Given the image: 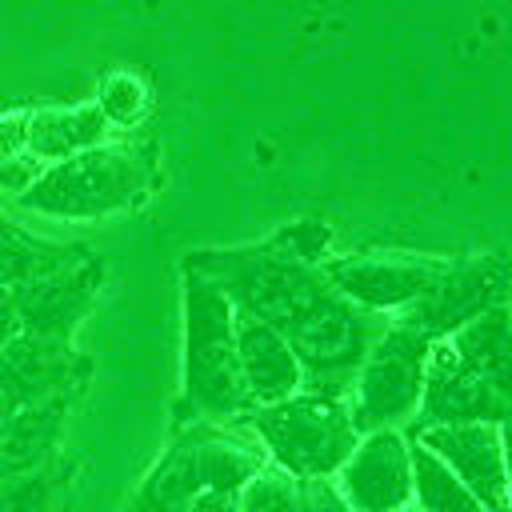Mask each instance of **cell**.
I'll return each mask as SVG.
<instances>
[{"label":"cell","mask_w":512,"mask_h":512,"mask_svg":"<svg viewBox=\"0 0 512 512\" xmlns=\"http://www.w3.org/2000/svg\"><path fill=\"white\" fill-rule=\"evenodd\" d=\"M208 276L232 308L276 328L304 372V392L348 396L360 360L388 328V316H372L344 300L320 272L284 252L272 236L232 248H196L180 260Z\"/></svg>","instance_id":"1"},{"label":"cell","mask_w":512,"mask_h":512,"mask_svg":"<svg viewBox=\"0 0 512 512\" xmlns=\"http://www.w3.org/2000/svg\"><path fill=\"white\" fill-rule=\"evenodd\" d=\"M232 300L200 272L180 264V392L172 404V432L188 424H248L256 412L232 336Z\"/></svg>","instance_id":"2"},{"label":"cell","mask_w":512,"mask_h":512,"mask_svg":"<svg viewBox=\"0 0 512 512\" xmlns=\"http://www.w3.org/2000/svg\"><path fill=\"white\" fill-rule=\"evenodd\" d=\"M160 184L156 140H104L72 160L40 168L16 196L20 208L52 220H108L140 208Z\"/></svg>","instance_id":"3"},{"label":"cell","mask_w":512,"mask_h":512,"mask_svg":"<svg viewBox=\"0 0 512 512\" xmlns=\"http://www.w3.org/2000/svg\"><path fill=\"white\" fill-rule=\"evenodd\" d=\"M268 464L256 436L220 424H188L144 472L124 512H180L204 496H236L248 476Z\"/></svg>","instance_id":"4"},{"label":"cell","mask_w":512,"mask_h":512,"mask_svg":"<svg viewBox=\"0 0 512 512\" xmlns=\"http://www.w3.org/2000/svg\"><path fill=\"white\" fill-rule=\"evenodd\" d=\"M248 428L268 464L296 480H332L360 440L352 428L348 396L320 392H296L280 404H264L248 416Z\"/></svg>","instance_id":"5"},{"label":"cell","mask_w":512,"mask_h":512,"mask_svg":"<svg viewBox=\"0 0 512 512\" xmlns=\"http://www.w3.org/2000/svg\"><path fill=\"white\" fill-rule=\"evenodd\" d=\"M432 340H424L416 328L388 320V328L372 340L368 356L356 368L352 380V428L356 436L368 432H400L412 424L420 388H424V364H428Z\"/></svg>","instance_id":"6"},{"label":"cell","mask_w":512,"mask_h":512,"mask_svg":"<svg viewBox=\"0 0 512 512\" xmlns=\"http://www.w3.org/2000/svg\"><path fill=\"white\" fill-rule=\"evenodd\" d=\"M448 260L452 256H432V252H344V256H328L320 272L356 308L372 316H388V312L400 316L440 284Z\"/></svg>","instance_id":"7"},{"label":"cell","mask_w":512,"mask_h":512,"mask_svg":"<svg viewBox=\"0 0 512 512\" xmlns=\"http://www.w3.org/2000/svg\"><path fill=\"white\" fill-rule=\"evenodd\" d=\"M504 304H508V256L504 252L452 256L440 284L420 304L400 312L396 320L436 344V340H448L468 320H476L492 308H504Z\"/></svg>","instance_id":"8"},{"label":"cell","mask_w":512,"mask_h":512,"mask_svg":"<svg viewBox=\"0 0 512 512\" xmlns=\"http://www.w3.org/2000/svg\"><path fill=\"white\" fill-rule=\"evenodd\" d=\"M92 376V360L72 340L16 336L0 348V400L16 412L56 396H80Z\"/></svg>","instance_id":"9"},{"label":"cell","mask_w":512,"mask_h":512,"mask_svg":"<svg viewBox=\"0 0 512 512\" xmlns=\"http://www.w3.org/2000/svg\"><path fill=\"white\" fill-rule=\"evenodd\" d=\"M100 288H104V260L92 248L80 260L12 288L16 312H20V332L44 336V340H72L76 328L84 324V316L96 308Z\"/></svg>","instance_id":"10"},{"label":"cell","mask_w":512,"mask_h":512,"mask_svg":"<svg viewBox=\"0 0 512 512\" xmlns=\"http://www.w3.org/2000/svg\"><path fill=\"white\" fill-rule=\"evenodd\" d=\"M512 392H500L472 368H464L444 340L432 344L424 364V388L412 416V432L448 424H504Z\"/></svg>","instance_id":"11"},{"label":"cell","mask_w":512,"mask_h":512,"mask_svg":"<svg viewBox=\"0 0 512 512\" xmlns=\"http://www.w3.org/2000/svg\"><path fill=\"white\" fill-rule=\"evenodd\" d=\"M348 512H404L412 508V464L404 432H368L332 476Z\"/></svg>","instance_id":"12"},{"label":"cell","mask_w":512,"mask_h":512,"mask_svg":"<svg viewBox=\"0 0 512 512\" xmlns=\"http://www.w3.org/2000/svg\"><path fill=\"white\" fill-rule=\"evenodd\" d=\"M488 512H508V464H504V424H448L412 432Z\"/></svg>","instance_id":"13"},{"label":"cell","mask_w":512,"mask_h":512,"mask_svg":"<svg viewBox=\"0 0 512 512\" xmlns=\"http://www.w3.org/2000/svg\"><path fill=\"white\" fill-rule=\"evenodd\" d=\"M232 336H236V360H240V376H244V388L252 396L256 408L264 404H280L296 392H304V372H300V360L292 356L288 340L268 328L264 320L232 308Z\"/></svg>","instance_id":"14"},{"label":"cell","mask_w":512,"mask_h":512,"mask_svg":"<svg viewBox=\"0 0 512 512\" xmlns=\"http://www.w3.org/2000/svg\"><path fill=\"white\" fill-rule=\"evenodd\" d=\"M20 148L36 168H52L108 140V124L96 104H64V108H20L16 112Z\"/></svg>","instance_id":"15"},{"label":"cell","mask_w":512,"mask_h":512,"mask_svg":"<svg viewBox=\"0 0 512 512\" xmlns=\"http://www.w3.org/2000/svg\"><path fill=\"white\" fill-rule=\"evenodd\" d=\"M72 400L76 396L40 400V404L16 408L0 424V488L40 472L44 464H52L60 456V436H64Z\"/></svg>","instance_id":"16"},{"label":"cell","mask_w":512,"mask_h":512,"mask_svg":"<svg viewBox=\"0 0 512 512\" xmlns=\"http://www.w3.org/2000/svg\"><path fill=\"white\" fill-rule=\"evenodd\" d=\"M88 244L80 240H48L32 236L28 228L0 216V288H20L28 280H40L72 260H80Z\"/></svg>","instance_id":"17"},{"label":"cell","mask_w":512,"mask_h":512,"mask_svg":"<svg viewBox=\"0 0 512 512\" xmlns=\"http://www.w3.org/2000/svg\"><path fill=\"white\" fill-rule=\"evenodd\" d=\"M452 356L472 368L476 376H484L488 384H496L500 392H512V376H508V304L492 308L476 320H468L464 328H456L448 340Z\"/></svg>","instance_id":"18"},{"label":"cell","mask_w":512,"mask_h":512,"mask_svg":"<svg viewBox=\"0 0 512 512\" xmlns=\"http://www.w3.org/2000/svg\"><path fill=\"white\" fill-rule=\"evenodd\" d=\"M408 464H412V508L416 512H488L424 444L408 436Z\"/></svg>","instance_id":"19"},{"label":"cell","mask_w":512,"mask_h":512,"mask_svg":"<svg viewBox=\"0 0 512 512\" xmlns=\"http://www.w3.org/2000/svg\"><path fill=\"white\" fill-rule=\"evenodd\" d=\"M72 488H76V460H68L60 452L40 472H32L16 484H4L0 488V512H64Z\"/></svg>","instance_id":"20"},{"label":"cell","mask_w":512,"mask_h":512,"mask_svg":"<svg viewBox=\"0 0 512 512\" xmlns=\"http://www.w3.org/2000/svg\"><path fill=\"white\" fill-rule=\"evenodd\" d=\"M96 112L104 116L108 132L112 128H140L152 112V88L148 80L136 72V68H108L96 84V96H92Z\"/></svg>","instance_id":"21"},{"label":"cell","mask_w":512,"mask_h":512,"mask_svg":"<svg viewBox=\"0 0 512 512\" xmlns=\"http://www.w3.org/2000/svg\"><path fill=\"white\" fill-rule=\"evenodd\" d=\"M236 512H300V480L276 464H264L240 484Z\"/></svg>","instance_id":"22"},{"label":"cell","mask_w":512,"mask_h":512,"mask_svg":"<svg viewBox=\"0 0 512 512\" xmlns=\"http://www.w3.org/2000/svg\"><path fill=\"white\" fill-rule=\"evenodd\" d=\"M272 240L284 252H292L296 260H304V264H324L332 256V228L324 220H316V216H300V220L280 224L272 232Z\"/></svg>","instance_id":"23"},{"label":"cell","mask_w":512,"mask_h":512,"mask_svg":"<svg viewBox=\"0 0 512 512\" xmlns=\"http://www.w3.org/2000/svg\"><path fill=\"white\" fill-rule=\"evenodd\" d=\"M36 164L24 156L20 148V132H16V112H4L0 116V192H12L20 196L32 180H36Z\"/></svg>","instance_id":"24"},{"label":"cell","mask_w":512,"mask_h":512,"mask_svg":"<svg viewBox=\"0 0 512 512\" xmlns=\"http://www.w3.org/2000/svg\"><path fill=\"white\" fill-rule=\"evenodd\" d=\"M300 512H348L332 480H300Z\"/></svg>","instance_id":"25"},{"label":"cell","mask_w":512,"mask_h":512,"mask_svg":"<svg viewBox=\"0 0 512 512\" xmlns=\"http://www.w3.org/2000/svg\"><path fill=\"white\" fill-rule=\"evenodd\" d=\"M20 336V312H16V296L12 288H0V348L12 344Z\"/></svg>","instance_id":"26"},{"label":"cell","mask_w":512,"mask_h":512,"mask_svg":"<svg viewBox=\"0 0 512 512\" xmlns=\"http://www.w3.org/2000/svg\"><path fill=\"white\" fill-rule=\"evenodd\" d=\"M180 512H236V496H228V492L204 496V500H196V504H188V508H180Z\"/></svg>","instance_id":"27"},{"label":"cell","mask_w":512,"mask_h":512,"mask_svg":"<svg viewBox=\"0 0 512 512\" xmlns=\"http://www.w3.org/2000/svg\"><path fill=\"white\" fill-rule=\"evenodd\" d=\"M8 416H12V408H8V404H4V400H0V424H4V420H8Z\"/></svg>","instance_id":"28"},{"label":"cell","mask_w":512,"mask_h":512,"mask_svg":"<svg viewBox=\"0 0 512 512\" xmlns=\"http://www.w3.org/2000/svg\"><path fill=\"white\" fill-rule=\"evenodd\" d=\"M404 512H416V508H404Z\"/></svg>","instance_id":"29"},{"label":"cell","mask_w":512,"mask_h":512,"mask_svg":"<svg viewBox=\"0 0 512 512\" xmlns=\"http://www.w3.org/2000/svg\"><path fill=\"white\" fill-rule=\"evenodd\" d=\"M0 216H4V212H0Z\"/></svg>","instance_id":"30"}]
</instances>
